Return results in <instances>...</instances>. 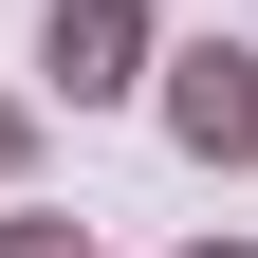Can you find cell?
<instances>
[{
  "label": "cell",
  "mask_w": 258,
  "mask_h": 258,
  "mask_svg": "<svg viewBox=\"0 0 258 258\" xmlns=\"http://www.w3.org/2000/svg\"><path fill=\"white\" fill-rule=\"evenodd\" d=\"M0 258H92V221H55V203H0Z\"/></svg>",
  "instance_id": "cell-3"
},
{
  "label": "cell",
  "mask_w": 258,
  "mask_h": 258,
  "mask_svg": "<svg viewBox=\"0 0 258 258\" xmlns=\"http://www.w3.org/2000/svg\"><path fill=\"white\" fill-rule=\"evenodd\" d=\"M148 111H166L184 166H258V37H184V55H148Z\"/></svg>",
  "instance_id": "cell-1"
},
{
  "label": "cell",
  "mask_w": 258,
  "mask_h": 258,
  "mask_svg": "<svg viewBox=\"0 0 258 258\" xmlns=\"http://www.w3.org/2000/svg\"><path fill=\"white\" fill-rule=\"evenodd\" d=\"M19 184H37V111L0 92V203H19Z\"/></svg>",
  "instance_id": "cell-4"
},
{
  "label": "cell",
  "mask_w": 258,
  "mask_h": 258,
  "mask_svg": "<svg viewBox=\"0 0 258 258\" xmlns=\"http://www.w3.org/2000/svg\"><path fill=\"white\" fill-rule=\"evenodd\" d=\"M184 258H258V240H184Z\"/></svg>",
  "instance_id": "cell-5"
},
{
  "label": "cell",
  "mask_w": 258,
  "mask_h": 258,
  "mask_svg": "<svg viewBox=\"0 0 258 258\" xmlns=\"http://www.w3.org/2000/svg\"><path fill=\"white\" fill-rule=\"evenodd\" d=\"M148 55H166V37H148V0H55V19H37V74L74 92V111L148 92Z\"/></svg>",
  "instance_id": "cell-2"
}]
</instances>
